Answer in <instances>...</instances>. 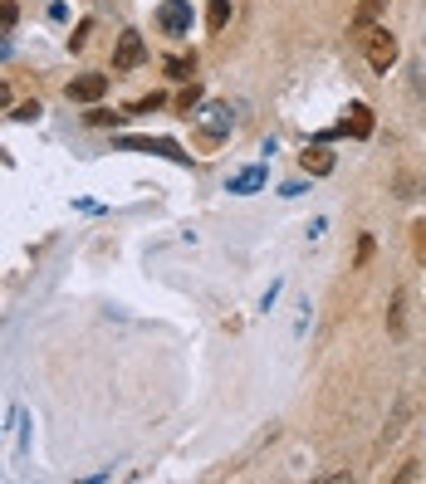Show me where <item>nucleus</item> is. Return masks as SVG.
<instances>
[{
  "label": "nucleus",
  "mask_w": 426,
  "mask_h": 484,
  "mask_svg": "<svg viewBox=\"0 0 426 484\" xmlns=\"http://www.w3.org/2000/svg\"><path fill=\"white\" fill-rule=\"evenodd\" d=\"M5 54H10V44H5V40H0V59H5Z\"/></svg>",
  "instance_id": "19"
},
{
  "label": "nucleus",
  "mask_w": 426,
  "mask_h": 484,
  "mask_svg": "<svg viewBox=\"0 0 426 484\" xmlns=\"http://www.w3.org/2000/svg\"><path fill=\"white\" fill-rule=\"evenodd\" d=\"M157 20H162L167 34H191V5H187V0H162Z\"/></svg>",
  "instance_id": "3"
},
{
  "label": "nucleus",
  "mask_w": 426,
  "mask_h": 484,
  "mask_svg": "<svg viewBox=\"0 0 426 484\" xmlns=\"http://www.w3.org/2000/svg\"><path fill=\"white\" fill-rule=\"evenodd\" d=\"M299 162H304V172H309V176H328V172H334V152H328L324 142H314Z\"/></svg>",
  "instance_id": "8"
},
{
  "label": "nucleus",
  "mask_w": 426,
  "mask_h": 484,
  "mask_svg": "<svg viewBox=\"0 0 426 484\" xmlns=\"http://www.w3.org/2000/svg\"><path fill=\"white\" fill-rule=\"evenodd\" d=\"M118 147H123V152H157V157H167V162L187 166V152H181L172 138H118Z\"/></svg>",
  "instance_id": "2"
},
{
  "label": "nucleus",
  "mask_w": 426,
  "mask_h": 484,
  "mask_svg": "<svg viewBox=\"0 0 426 484\" xmlns=\"http://www.w3.org/2000/svg\"><path fill=\"white\" fill-rule=\"evenodd\" d=\"M167 69H172V79H191L197 64H191V59H167Z\"/></svg>",
  "instance_id": "13"
},
{
  "label": "nucleus",
  "mask_w": 426,
  "mask_h": 484,
  "mask_svg": "<svg viewBox=\"0 0 426 484\" xmlns=\"http://www.w3.org/2000/svg\"><path fill=\"white\" fill-rule=\"evenodd\" d=\"M108 93V74H79L74 83H69V99L74 103H93Z\"/></svg>",
  "instance_id": "5"
},
{
  "label": "nucleus",
  "mask_w": 426,
  "mask_h": 484,
  "mask_svg": "<svg viewBox=\"0 0 426 484\" xmlns=\"http://www.w3.org/2000/svg\"><path fill=\"white\" fill-rule=\"evenodd\" d=\"M40 113H44L40 103H20V108H15V118H20V123H34V118H40Z\"/></svg>",
  "instance_id": "14"
},
{
  "label": "nucleus",
  "mask_w": 426,
  "mask_h": 484,
  "mask_svg": "<svg viewBox=\"0 0 426 484\" xmlns=\"http://www.w3.org/2000/svg\"><path fill=\"white\" fill-rule=\"evenodd\" d=\"M142 54H148V50H142V40H138V34H123V40H118V54H113V69H132V64H142Z\"/></svg>",
  "instance_id": "7"
},
{
  "label": "nucleus",
  "mask_w": 426,
  "mask_h": 484,
  "mask_svg": "<svg viewBox=\"0 0 426 484\" xmlns=\"http://www.w3.org/2000/svg\"><path fill=\"white\" fill-rule=\"evenodd\" d=\"M15 15H20V10H15V0H0V30H10V25H15Z\"/></svg>",
  "instance_id": "12"
},
{
  "label": "nucleus",
  "mask_w": 426,
  "mask_h": 484,
  "mask_svg": "<svg viewBox=\"0 0 426 484\" xmlns=\"http://www.w3.org/2000/svg\"><path fill=\"white\" fill-rule=\"evenodd\" d=\"M152 108H162V93H152V99H142L138 108H132V113H152Z\"/></svg>",
  "instance_id": "16"
},
{
  "label": "nucleus",
  "mask_w": 426,
  "mask_h": 484,
  "mask_svg": "<svg viewBox=\"0 0 426 484\" xmlns=\"http://www.w3.org/2000/svg\"><path fill=\"white\" fill-rule=\"evenodd\" d=\"M338 132H348V138H373V108L368 103H353L348 118L338 123Z\"/></svg>",
  "instance_id": "6"
},
{
  "label": "nucleus",
  "mask_w": 426,
  "mask_h": 484,
  "mask_svg": "<svg viewBox=\"0 0 426 484\" xmlns=\"http://www.w3.org/2000/svg\"><path fill=\"white\" fill-rule=\"evenodd\" d=\"M260 186H265V172H260V166H250V172L230 176V191H236V196H250V191H260Z\"/></svg>",
  "instance_id": "9"
},
{
  "label": "nucleus",
  "mask_w": 426,
  "mask_h": 484,
  "mask_svg": "<svg viewBox=\"0 0 426 484\" xmlns=\"http://www.w3.org/2000/svg\"><path fill=\"white\" fill-rule=\"evenodd\" d=\"M226 20H230V0H211V10H206V25H211V30H226Z\"/></svg>",
  "instance_id": "11"
},
{
  "label": "nucleus",
  "mask_w": 426,
  "mask_h": 484,
  "mask_svg": "<svg viewBox=\"0 0 426 484\" xmlns=\"http://www.w3.org/2000/svg\"><path fill=\"white\" fill-rule=\"evenodd\" d=\"M197 103H201V89H197V83H191V89L181 93V108H187V113H191V108H197Z\"/></svg>",
  "instance_id": "15"
},
{
  "label": "nucleus",
  "mask_w": 426,
  "mask_h": 484,
  "mask_svg": "<svg viewBox=\"0 0 426 484\" xmlns=\"http://www.w3.org/2000/svg\"><path fill=\"white\" fill-rule=\"evenodd\" d=\"M0 103H10V89H5V83H0Z\"/></svg>",
  "instance_id": "18"
},
{
  "label": "nucleus",
  "mask_w": 426,
  "mask_h": 484,
  "mask_svg": "<svg viewBox=\"0 0 426 484\" xmlns=\"http://www.w3.org/2000/svg\"><path fill=\"white\" fill-rule=\"evenodd\" d=\"M358 40H363V50H368V64L377 69V74H387V69L397 64V40H392L387 30H363Z\"/></svg>",
  "instance_id": "1"
},
{
  "label": "nucleus",
  "mask_w": 426,
  "mask_h": 484,
  "mask_svg": "<svg viewBox=\"0 0 426 484\" xmlns=\"http://www.w3.org/2000/svg\"><path fill=\"white\" fill-rule=\"evenodd\" d=\"M387 10V0H368V5L358 10V20H353V34H363V30H373V20Z\"/></svg>",
  "instance_id": "10"
},
{
  "label": "nucleus",
  "mask_w": 426,
  "mask_h": 484,
  "mask_svg": "<svg viewBox=\"0 0 426 484\" xmlns=\"http://www.w3.org/2000/svg\"><path fill=\"white\" fill-rule=\"evenodd\" d=\"M197 118H201V128L211 132V138H226V132H230V123H236V113H230V103H206Z\"/></svg>",
  "instance_id": "4"
},
{
  "label": "nucleus",
  "mask_w": 426,
  "mask_h": 484,
  "mask_svg": "<svg viewBox=\"0 0 426 484\" xmlns=\"http://www.w3.org/2000/svg\"><path fill=\"white\" fill-rule=\"evenodd\" d=\"M392 333H402V294L392 299Z\"/></svg>",
  "instance_id": "17"
}]
</instances>
